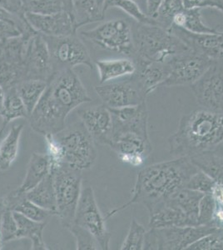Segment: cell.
Here are the masks:
<instances>
[{"label":"cell","instance_id":"cell-1","mask_svg":"<svg viewBox=\"0 0 223 250\" xmlns=\"http://www.w3.org/2000/svg\"><path fill=\"white\" fill-rule=\"evenodd\" d=\"M92 100L74 69L55 72L28 117L30 127L43 136L59 134L65 128L66 120L71 112Z\"/></svg>","mask_w":223,"mask_h":250},{"label":"cell","instance_id":"cell-2","mask_svg":"<svg viewBox=\"0 0 223 250\" xmlns=\"http://www.w3.org/2000/svg\"><path fill=\"white\" fill-rule=\"evenodd\" d=\"M198 170L189 157H177L142 168L138 173L130 201L108 212L105 219H109L134 204H142L149 213L159 203L185 187L190 178Z\"/></svg>","mask_w":223,"mask_h":250},{"label":"cell","instance_id":"cell-3","mask_svg":"<svg viewBox=\"0 0 223 250\" xmlns=\"http://www.w3.org/2000/svg\"><path fill=\"white\" fill-rule=\"evenodd\" d=\"M223 141V114L199 108L182 117L168 138L170 154L192 157L212 150Z\"/></svg>","mask_w":223,"mask_h":250},{"label":"cell","instance_id":"cell-4","mask_svg":"<svg viewBox=\"0 0 223 250\" xmlns=\"http://www.w3.org/2000/svg\"><path fill=\"white\" fill-rule=\"evenodd\" d=\"M133 40L134 58L152 62H167L172 57L190 49L175 34L157 24L137 23L133 29Z\"/></svg>","mask_w":223,"mask_h":250},{"label":"cell","instance_id":"cell-5","mask_svg":"<svg viewBox=\"0 0 223 250\" xmlns=\"http://www.w3.org/2000/svg\"><path fill=\"white\" fill-rule=\"evenodd\" d=\"M79 37L104 51L132 60L135 57L133 29L127 20H108L94 29L82 30L79 33Z\"/></svg>","mask_w":223,"mask_h":250},{"label":"cell","instance_id":"cell-6","mask_svg":"<svg viewBox=\"0 0 223 250\" xmlns=\"http://www.w3.org/2000/svg\"><path fill=\"white\" fill-rule=\"evenodd\" d=\"M62 145L64 165L82 172L88 170L96 161L95 141L80 121L55 134Z\"/></svg>","mask_w":223,"mask_h":250},{"label":"cell","instance_id":"cell-7","mask_svg":"<svg viewBox=\"0 0 223 250\" xmlns=\"http://www.w3.org/2000/svg\"><path fill=\"white\" fill-rule=\"evenodd\" d=\"M51 173L54 174L56 215L62 226L68 229L74 223L82 193L81 172L64 165Z\"/></svg>","mask_w":223,"mask_h":250},{"label":"cell","instance_id":"cell-8","mask_svg":"<svg viewBox=\"0 0 223 250\" xmlns=\"http://www.w3.org/2000/svg\"><path fill=\"white\" fill-rule=\"evenodd\" d=\"M217 229L212 225L150 228L146 233L143 250H187L190 245Z\"/></svg>","mask_w":223,"mask_h":250},{"label":"cell","instance_id":"cell-9","mask_svg":"<svg viewBox=\"0 0 223 250\" xmlns=\"http://www.w3.org/2000/svg\"><path fill=\"white\" fill-rule=\"evenodd\" d=\"M43 38L48 44L54 73L73 69L79 65L87 66L90 69L94 68L90 53L77 33L63 37Z\"/></svg>","mask_w":223,"mask_h":250},{"label":"cell","instance_id":"cell-10","mask_svg":"<svg viewBox=\"0 0 223 250\" xmlns=\"http://www.w3.org/2000/svg\"><path fill=\"white\" fill-rule=\"evenodd\" d=\"M73 224L91 233L98 243L99 250H109L111 233L107 230L106 219L99 209L93 188L90 186L82 189Z\"/></svg>","mask_w":223,"mask_h":250},{"label":"cell","instance_id":"cell-11","mask_svg":"<svg viewBox=\"0 0 223 250\" xmlns=\"http://www.w3.org/2000/svg\"><path fill=\"white\" fill-rule=\"evenodd\" d=\"M213 62L209 58L188 49L167 62L169 74L161 87L192 85L199 80Z\"/></svg>","mask_w":223,"mask_h":250},{"label":"cell","instance_id":"cell-12","mask_svg":"<svg viewBox=\"0 0 223 250\" xmlns=\"http://www.w3.org/2000/svg\"><path fill=\"white\" fill-rule=\"evenodd\" d=\"M102 104L109 108L139 105L146 102L147 94L139 82L130 75L119 82L106 83L95 87Z\"/></svg>","mask_w":223,"mask_h":250},{"label":"cell","instance_id":"cell-13","mask_svg":"<svg viewBox=\"0 0 223 250\" xmlns=\"http://www.w3.org/2000/svg\"><path fill=\"white\" fill-rule=\"evenodd\" d=\"M191 88L200 108L223 114V62L213 61Z\"/></svg>","mask_w":223,"mask_h":250},{"label":"cell","instance_id":"cell-14","mask_svg":"<svg viewBox=\"0 0 223 250\" xmlns=\"http://www.w3.org/2000/svg\"><path fill=\"white\" fill-rule=\"evenodd\" d=\"M109 110L113 120L112 141L124 136L149 138L148 111L146 102L131 107L109 108Z\"/></svg>","mask_w":223,"mask_h":250},{"label":"cell","instance_id":"cell-15","mask_svg":"<svg viewBox=\"0 0 223 250\" xmlns=\"http://www.w3.org/2000/svg\"><path fill=\"white\" fill-rule=\"evenodd\" d=\"M24 80H40L48 82L54 74L51 57L42 34H34L28 41L23 61Z\"/></svg>","mask_w":223,"mask_h":250},{"label":"cell","instance_id":"cell-16","mask_svg":"<svg viewBox=\"0 0 223 250\" xmlns=\"http://www.w3.org/2000/svg\"><path fill=\"white\" fill-rule=\"evenodd\" d=\"M79 116L95 142L110 146L113 136V120L109 108L104 104L82 108L79 110Z\"/></svg>","mask_w":223,"mask_h":250},{"label":"cell","instance_id":"cell-17","mask_svg":"<svg viewBox=\"0 0 223 250\" xmlns=\"http://www.w3.org/2000/svg\"><path fill=\"white\" fill-rule=\"evenodd\" d=\"M169 31L186 43L190 49L209 58L212 61L223 63V32L193 34L176 26H172Z\"/></svg>","mask_w":223,"mask_h":250},{"label":"cell","instance_id":"cell-18","mask_svg":"<svg viewBox=\"0 0 223 250\" xmlns=\"http://www.w3.org/2000/svg\"><path fill=\"white\" fill-rule=\"evenodd\" d=\"M25 18L32 28L43 36L63 37L77 33L74 18L69 12H60L54 15L26 12Z\"/></svg>","mask_w":223,"mask_h":250},{"label":"cell","instance_id":"cell-19","mask_svg":"<svg viewBox=\"0 0 223 250\" xmlns=\"http://www.w3.org/2000/svg\"><path fill=\"white\" fill-rule=\"evenodd\" d=\"M109 147L122 162L134 167L142 165L153 151L150 138L139 136L120 137L113 140Z\"/></svg>","mask_w":223,"mask_h":250},{"label":"cell","instance_id":"cell-20","mask_svg":"<svg viewBox=\"0 0 223 250\" xmlns=\"http://www.w3.org/2000/svg\"><path fill=\"white\" fill-rule=\"evenodd\" d=\"M133 61L136 70L132 76L139 82L147 95L161 87L169 74L167 62H152L140 58H134Z\"/></svg>","mask_w":223,"mask_h":250},{"label":"cell","instance_id":"cell-21","mask_svg":"<svg viewBox=\"0 0 223 250\" xmlns=\"http://www.w3.org/2000/svg\"><path fill=\"white\" fill-rule=\"evenodd\" d=\"M150 228L198 226L175 204L166 199L149 212Z\"/></svg>","mask_w":223,"mask_h":250},{"label":"cell","instance_id":"cell-22","mask_svg":"<svg viewBox=\"0 0 223 250\" xmlns=\"http://www.w3.org/2000/svg\"><path fill=\"white\" fill-rule=\"evenodd\" d=\"M2 199L7 208L21 213L32 220L46 222L50 217L56 215L53 211L47 210L35 205L27 198L25 193L20 192L18 189L8 193Z\"/></svg>","mask_w":223,"mask_h":250},{"label":"cell","instance_id":"cell-23","mask_svg":"<svg viewBox=\"0 0 223 250\" xmlns=\"http://www.w3.org/2000/svg\"><path fill=\"white\" fill-rule=\"evenodd\" d=\"M106 0H72V15L77 30L82 26L96 23L104 18Z\"/></svg>","mask_w":223,"mask_h":250},{"label":"cell","instance_id":"cell-24","mask_svg":"<svg viewBox=\"0 0 223 250\" xmlns=\"http://www.w3.org/2000/svg\"><path fill=\"white\" fill-rule=\"evenodd\" d=\"M95 66L99 72V84L130 76L136 70L135 62L130 58L98 60Z\"/></svg>","mask_w":223,"mask_h":250},{"label":"cell","instance_id":"cell-25","mask_svg":"<svg viewBox=\"0 0 223 250\" xmlns=\"http://www.w3.org/2000/svg\"><path fill=\"white\" fill-rule=\"evenodd\" d=\"M14 216L17 222V239H28L31 241L32 250H48L43 240V230L47 222H39L28 219L21 213L14 212Z\"/></svg>","mask_w":223,"mask_h":250},{"label":"cell","instance_id":"cell-26","mask_svg":"<svg viewBox=\"0 0 223 250\" xmlns=\"http://www.w3.org/2000/svg\"><path fill=\"white\" fill-rule=\"evenodd\" d=\"M50 172L51 165L48 154L34 153L28 163L24 179L18 188V190L22 193H27L39 185L42 179H45Z\"/></svg>","mask_w":223,"mask_h":250},{"label":"cell","instance_id":"cell-27","mask_svg":"<svg viewBox=\"0 0 223 250\" xmlns=\"http://www.w3.org/2000/svg\"><path fill=\"white\" fill-rule=\"evenodd\" d=\"M23 125H14L0 142V171L11 168L17 159Z\"/></svg>","mask_w":223,"mask_h":250},{"label":"cell","instance_id":"cell-28","mask_svg":"<svg viewBox=\"0 0 223 250\" xmlns=\"http://www.w3.org/2000/svg\"><path fill=\"white\" fill-rule=\"evenodd\" d=\"M25 193L27 198L35 205L56 213L54 174L51 172L39 185Z\"/></svg>","mask_w":223,"mask_h":250},{"label":"cell","instance_id":"cell-29","mask_svg":"<svg viewBox=\"0 0 223 250\" xmlns=\"http://www.w3.org/2000/svg\"><path fill=\"white\" fill-rule=\"evenodd\" d=\"M172 26L185 29L193 34H216L218 30L206 25L203 21L200 9H185L175 15Z\"/></svg>","mask_w":223,"mask_h":250},{"label":"cell","instance_id":"cell-30","mask_svg":"<svg viewBox=\"0 0 223 250\" xmlns=\"http://www.w3.org/2000/svg\"><path fill=\"white\" fill-rule=\"evenodd\" d=\"M203 195V193L200 192L184 187L174 192L167 199L180 208L196 225H199L198 208L201 199Z\"/></svg>","mask_w":223,"mask_h":250},{"label":"cell","instance_id":"cell-31","mask_svg":"<svg viewBox=\"0 0 223 250\" xmlns=\"http://www.w3.org/2000/svg\"><path fill=\"white\" fill-rule=\"evenodd\" d=\"M48 82L40 80H23L18 83L15 88L21 100H23L28 114L30 115L40 102L45 91Z\"/></svg>","mask_w":223,"mask_h":250},{"label":"cell","instance_id":"cell-32","mask_svg":"<svg viewBox=\"0 0 223 250\" xmlns=\"http://www.w3.org/2000/svg\"><path fill=\"white\" fill-rule=\"evenodd\" d=\"M0 116L3 119V124L5 125H9V123L18 119L29 117L27 108L18 94L15 86L6 90Z\"/></svg>","mask_w":223,"mask_h":250},{"label":"cell","instance_id":"cell-33","mask_svg":"<svg viewBox=\"0 0 223 250\" xmlns=\"http://www.w3.org/2000/svg\"><path fill=\"white\" fill-rule=\"evenodd\" d=\"M192 163L207 173L216 182L223 184V159L214 151L209 150L190 157Z\"/></svg>","mask_w":223,"mask_h":250},{"label":"cell","instance_id":"cell-34","mask_svg":"<svg viewBox=\"0 0 223 250\" xmlns=\"http://www.w3.org/2000/svg\"><path fill=\"white\" fill-rule=\"evenodd\" d=\"M72 0H34L26 6V12L37 15H54L67 11L72 14Z\"/></svg>","mask_w":223,"mask_h":250},{"label":"cell","instance_id":"cell-35","mask_svg":"<svg viewBox=\"0 0 223 250\" xmlns=\"http://www.w3.org/2000/svg\"><path fill=\"white\" fill-rule=\"evenodd\" d=\"M185 9L182 0H163L153 20L156 24L169 30L175 15Z\"/></svg>","mask_w":223,"mask_h":250},{"label":"cell","instance_id":"cell-36","mask_svg":"<svg viewBox=\"0 0 223 250\" xmlns=\"http://www.w3.org/2000/svg\"><path fill=\"white\" fill-rule=\"evenodd\" d=\"M110 8H117L125 12L127 15L133 18L138 23H150V24H156L155 21L145 15L139 6L132 2L131 0H106L105 1V9Z\"/></svg>","mask_w":223,"mask_h":250},{"label":"cell","instance_id":"cell-37","mask_svg":"<svg viewBox=\"0 0 223 250\" xmlns=\"http://www.w3.org/2000/svg\"><path fill=\"white\" fill-rule=\"evenodd\" d=\"M147 230L135 219L131 221L129 230L121 246L122 250H142L144 249Z\"/></svg>","mask_w":223,"mask_h":250},{"label":"cell","instance_id":"cell-38","mask_svg":"<svg viewBox=\"0 0 223 250\" xmlns=\"http://www.w3.org/2000/svg\"><path fill=\"white\" fill-rule=\"evenodd\" d=\"M45 138L46 145H47V153L50 165H51V172H54L58 168L64 165V155L62 150V145L59 140L57 139L55 134H47Z\"/></svg>","mask_w":223,"mask_h":250},{"label":"cell","instance_id":"cell-39","mask_svg":"<svg viewBox=\"0 0 223 250\" xmlns=\"http://www.w3.org/2000/svg\"><path fill=\"white\" fill-rule=\"evenodd\" d=\"M187 250H223V229H217L212 233L202 237Z\"/></svg>","mask_w":223,"mask_h":250},{"label":"cell","instance_id":"cell-40","mask_svg":"<svg viewBox=\"0 0 223 250\" xmlns=\"http://www.w3.org/2000/svg\"><path fill=\"white\" fill-rule=\"evenodd\" d=\"M215 185L216 181L212 177L199 169L190 178L185 187L192 190L198 191L203 194H209L212 193Z\"/></svg>","mask_w":223,"mask_h":250},{"label":"cell","instance_id":"cell-41","mask_svg":"<svg viewBox=\"0 0 223 250\" xmlns=\"http://www.w3.org/2000/svg\"><path fill=\"white\" fill-rule=\"evenodd\" d=\"M216 209L217 204L212 194H204L203 197L201 199L198 208L199 225H212Z\"/></svg>","mask_w":223,"mask_h":250},{"label":"cell","instance_id":"cell-42","mask_svg":"<svg viewBox=\"0 0 223 250\" xmlns=\"http://www.w3.org/2000/svg\"><path fill=\"white\" fill-rule=\"evenodd\" d=\"M72 234L76 239L77 250H99V245L91 233L84 230L75 224L68 228Z\"/></svg>","mask_w":223,"mask_h":250},{"label":"cell","instance_id":"cell-43","mask_svg":"<svg viewBox=\"0 0 223 250\" xmlns=\"http://www.w3.org/2000/svg\"><path fill=\"white\" fill-rule=\"evenodd\" d=\"M18 225L13 211L9 208L3 213L0 228V238L3 243L17 239Z\"/></svg>","mask_w":223,"mask_h":250},{"label":"cell","instance_id":"cell-44","mask_svg":"<svg viewBox=\"0 0 223 250\" xmlns=\"http://www.w3.org/2000/svg\"><path fill=\"white\" fill-rule=\"evenodd\" d=\"M186 9L212 8L223 13V0H182Z\"/></svg>","mask_w":223,"mask_h":250},{"label":"cell","instance_id":"cell-45","mask_svg":"<svg viewBox=\"0 0 223 250\" xmlns=\"http://www.w3.org/2000/svg\"><path fill=\"white\" fill-rule=\"evenodd\" d=\"M0 7L20 17L25 18L26 7L22 0H0Z\"/></svg>","mask_w":223,"mask_h":250},{"label":"cell","instance_id":"cell-46","mask_svg":"<svg viewBox=\"0 0 223 250\" xmlns=\"http://www.w3.org/2000/svg\"><path fill=\"white\" fill-rule=\"evenodd\" d=\"M21 34H23L22 32L20 31L16 26L0 20V40L18 37Z\"/></svg>","mask_w":223,"mask_h":250},{"label":"cell","instance_id":"cell-47","mask_svg":"<svg viewBox=\"0 0 223 250\" xmlns=\"http://www.w3.org/2000/svg\"><path fill=\"white\" fill-rule=\"evenodd\" d=\"M163 0H147V15L151 19L155 16Z\"/></svg>","mask_w":223,"mask_h":250},{"label":"cell","instance_id":"cell-48","mask_svg":"<svg viewBox=\"0 0 223 250\" xmlns=\"http://www.w3.org/2000/svg\"><path fill=\"white\" fill-rule=\"evenodd\" d=\"M131 1L139 6V9H141L142 11L147 15V0H131Z\"/></svg>","mask_w":223,"mask_h":250},{"label":"cell","instance_id":"cell-49","mask_svg":"<svg viewBox=\"0 0 223 250\" xmlns=\"http://www.w3.org/2000/svg\"><path fill=\"white\" fill-rule=\"evenodd\" d=\"M7 208H6L4 203H3V199H0V228H1V223H2V219H3V213L5 212Z\"/></svg>","mask_w":223,"mask_h":250},{"label":"cell","instance_id":"cell-50","mask_svg":"<svg viewBox=\"0 0 223 250\" xmlns=\"http://www.w3.org/2000/svg\"><path fill=\"white\" fill-rule=\"evenodd\" d=\"M212 150L216 152V154H218L221 158L223 159V141L220 143L216 148H213Z\"/></svg>","mask_w":223,"mask_h":250},{"label":"cell","instance_id":"cell-51","mask_svg":"<svg viewBox=\"0 0 223 250\" xmlns=\"http://www.w3.org/2000/svg\"><path fill=\"white\" fill-rule=\"evenodd\" d=\"M4 97H5V91H4V89L0 85V113H1L2 108H3Z\"/></svg>","mask_w":223,"mask_h":250},{"label":"cell","instance_id":"cell-52","mask_svg":"<svg viewBox=\"0 0 223 250\" xmlns=\"http://www.w3.org/2000/svg\"><path fill=\"white\" fill-rule=\"evenodd\" d=\"M7 125L5 124H3L2 126L0 127V142L1 140H3V137L5 136L6 130H7Z\"/></svg>","mask_w":223,"mask_h":250},{"label":"cell","instance_id":"cell-53","mask_svg":"<svg viewBox=\"0 0 223 250\" xmlns=\"http://www.w3.org/2000/svg\"><path fill=\"white\" fill-rule=\"evenodd\" d=\"M3 241H2V240H1V239H0V250H2V249H3Z\"/></svg>","mask_w":223,"mask_h":250},{"label":"cell","instance_id":"cell-54","mask_svg":"<svg viewBox=\"0 0 223 250\" xmlns=\"http://www.w3.org/2000/svg\"><path fill=\"white\" fill-rule=\"evenodd\" d=\"M0 239H1V238H0Z\"/></svg>","mask_w":223,"mask_h":250}]
</instances>
